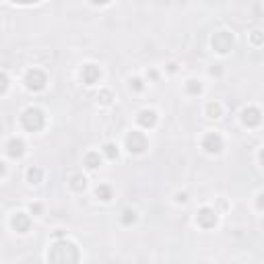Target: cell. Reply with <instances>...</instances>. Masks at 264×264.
<instances>
[{
  "instance_id": "obj_1",
  "label": "cell",
  "mask_w": 264,
  "mask_h": 264,
  "mask_svg": "<svg viewBox=\"0 0 264 264\" xmlns=\"http://www.w3.org/2000/svg\"><path fill=\"white\" fill-rule=\"evenodd\" d=\"M208 112L213 114L210 118H219V105H213V103H210V105H208Z\"/></svg>"
},
{
  "instance_id": "obj_2",
  "label": "cell",
  "mask_w": 264,
  "mask_h": 264,
  "mask_svg": "<svg viewBox=\"0 0 264 264\" xmlns=\"http://www.w3.org/2000/svg\"><path fill=\"white\" fill-rule=\"evenodd\" d=\"M105 149H107V155H109V157H114V147H112V145H107Z\"/></svg>"
}]
</instances>
